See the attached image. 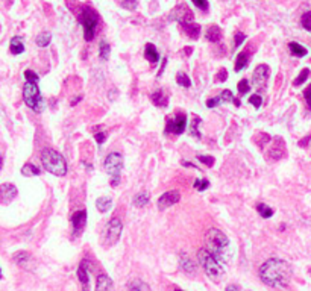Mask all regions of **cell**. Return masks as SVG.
<instances>
[{"instance_id":"obj_1","label":"cell","mask_w":311,"mask_h":291,"mask_svg":"<svg viewBox=\"0 0 311 291\" xmlns=\"http://www.w3.org/2000/svg\"><path fill=\"white\" fill-rule=\"evenodd\" d=\"M260 278L273 288H284L290 284L291 267L284 260L272 258L260 267Z\"/></svg>"},{"instance_id":"obj_2","label":"cell","mask_w":311,"mask_h":291,"mask_svg":"<svg viewBox=\"0 0 311 291\" xmlns=\"http://www.w3.org/2000/svg\"><path fill=\"white\" fill-rule=\"evenodd\" d=\"M198 260L208 278H211L214 282H219L223 278L225 265H226V260L223 257H217L208 249H200L198 252Z\"/></svg>"},{"instance_id":"obj_3","label":"cell","mask_w":311,"mask_h":291,"mask_svg":"<svg viewBox=\"0 0 311 291\" xmlns=\"http://www.w3.org/2000/svg\"><path fill=\"white\" fill-rule=\"evenodd\" d=\"M41 162L43 167L55 176H64L67 173V162L64 156L55 149H44L41 152Z\"/></svg>"},{"instance_id":"obj_4","label":"cell","mask_w":311,"mask_h":291,"mask_svg":"<svg viewBox=\"0 0 311 291\" xmlns=\"http://www.w3.org/2000/svg\"><path fill=\"white\" fill-rule=\"evenodd\" d=\"M205 240H206V244H208V250L217 255V257H223L225 249L229 246L228 236L219 229H210L205 235Z\"/></svg>"},{"instance_id":"obj_5","label":"cell","mask_w":311,"mask_h":291,"mask_svg":"<svg viewBox=\"0 0 311 291\" xmlns=\"http://www.w3.org/2000/svg\"><path fill=\"white\" fill-rule=\"evenodd\" d=\"M103 167H105L107 173L111 176V185L117 187L120 184V175H122V170H123V156L117 152L110 153L105 158Z\"/></svg>"},{"instance_id":"obj_6","label":"cell","mask_w":311,"mask_h":291,"mask_svg":"<svg viewBox=\"0 0 311 291\" xmlns=\"http://www.w3.org/2000/svg\"><path fill=\"white\" fill-rule=\"evenodd\" d=\"M23 99H25V103L32 109V111L41 113L44 109V102H43L40 88H38L37 84H30V82L25 84V87H23Z\"/></svg>"},{"instance_id":"obj_7","label":"cell","mask_w":311,"mask_h":291,"mask_svg":"<svg viewBox=\"0 0 311 291\" xmlns=\"http://www.w3.org/2000/svg\"><path fill=\"white\" fill-rule=\"evenodd\" d=\"M79 22L84 28L85 40L91 41L93 36H94V32H96V28H97V23H99L97 14L91 8H84L81 15H79Z\"/></svg>"},{"instance_id":"obj_8","label":"cell","mask_w":311,"mask_h":291,"mask_svg":"<svg viewBox=\"0 0 311 291\" xmlns=\"http://www.w3.org/2000/svg\"><path fill=\"white\" fill-rule=\"evenodd\" d=\"M122 231H123V225L120 222V218H117V217L111 218L107 225V229H105V243L108 246L115 244L120 238V235H122Z\"/></svg>"},{"instance_id":"obj_9","label":"cell","mask_w":311,"mask_h":291,"mask_svg":"<svg viewBox=\"0 0 311 291\" xmlns=\"http://www.w3.org/2000/svg\"><path fill=\"white\" fill-rule=\"evenodd\" d=\"M170 20H175L181 25H187V23H193V12L190 11V8L187 5H178L170 14Z\"/></svg>"},{"instance_id":"obj_10","label":"cell","mask_w":311,"mask_h":291,"mask_svg":"<svg viewBox=\"0 0 311 291\" xmlns=\"http://www.w3.org/2000/svg\"><path fill=\"white\" fill-rule=\"evenodd\" d=\"M187 127V116L185 114H176L175 118H167V126H166V134H182Z\"/></svg>"},{"instance_id":"obj_11","label":"cell","mask_w":311,"mask_h":291,"mask_svg":"<svg viewBox=\"0 0 311 291\" xmlns=\"http://www.w3.org/2000/svg\"><path fill=\"white\" fill-rule=\"evenodd\" d=\"M269 75H270V68L269 65L266 64H260L255 71H254V85L258 88V89H263L269 81Z\"/></svg>"},{"instance_id":"obj_12","label":"cell","mask_w":311,"mask_h":291,"mask_svg":"<svg viewBox=\"0 0 311 291\" xmlns=\"http://www.w3.org/2000/svg\"><path fill=\"white\" fill-rule=\"evenodd\" d=\"M181 200V193L179 191H176V190H173V191H167V193H164L160 199H158V208L161 209V211H164V209H167V208H170V206H173V205H176L178 202Z\"/></svg>"},{"instance_id":"obj_13","label":"cell","mask_w":311,"mask_h":291,"mask_svg":"<svg viewBox=\"0 0 311 291\" xmlns=\"http://www.w3.org/2000/svg\"><path fill=\"white\" fill-rule=\"evenodd\" d=\"M70 222H72L75 235H79V233L82 232V229L85 228V225H87V212L82 211V209L73 212V214H72V218H70Z\"/></svg>"},{"instance_id":"obj_14","label":"cell","mask_w":311,"mask_h":291,"mask_svg":"<svg viewBox=\"0 0 311 291\" xmlns=\"http://www.w3.org/2000/svg\"><path fill=\"white\" fill-rule=\"evenodd\" d=\"M88 261L85 260L81 262L79 268H78V278H79V282L82 284V291H88V284H90V276H88Z\"/></svg>"},{"instance_id":"obj_15","label":"cell","mask_w":311,"mask_h":291,"mask_svg":"<svg viewBox=\"0 0 311 291\" xmlns=\"http://www.w3.org/2000/svg\"><path fill=\"white\" fill-rule=\"evenodd\" d=\"M17 196V188L11 184H3L0 185V202L3 204H9L15 199Z\"/></svg>"},{"instance_id":"obj_16","label":"cell","mask_w":311,"mask_h":291,"mask_svg":"<svg viewBox=\"0 0 311 291\" xmlns=\"http://www.w3.org/2000/svg\"><path fill=\"white\" fill-rule=\"evenodd\" d=\"M96 291H114V284L110 276L100 275L96 282Z\"/></svg>"},{"instance_id":"obj_17","label":"cell","mask_w":311,"mask_h":291,"mask_svg":"<svg viewBox=\"0 0 311 291\" xmlns=\"http://www.w3.org/2000/svg\"><path fill=\"white\" fill-rule=\"evenodd\" d=\"M150 100L153 105H157L160 108H166L169 105V97L164 94V91L163 89H157V91H153V93L150 94Z\"/></svg>"},{"instance_id":"obj_18","label":"cell","mask_w":311,"mask_h":291,"mask_svg":"<svg viewBox=\"0 0 311 291\" xmlns=\"http://www.w3.org/2000/svg\"><path fill=\"white\" fill-rule=\"evenodd\" d=\"M179 262H181V268H182L185 273H188V275H195V273H196L195 262H193L192 260H190L188 255L182 253V255H181V258H179Z\"/></svg>"},{"instance_id":"obj_19","label":"cell","mask_w":311,"mask_h":291,"mask_svg":"<svg viewBox=\"0 0 311 291\" xmlns=\"http://www.w3.org/2000/svg\"><path fill=\"white\" fill-rule=\"evenodd\" d=\"M144 58H146L149 62H152V64L158 62V61H160V55H158V52H157V47H155L153 44H150V43H147L146 47H144Z\"/></svg>"},{"instance_id":"obj_20","label":"cell","mask_w":311,"mask_h":291,"mask_svg":"<svg viewBox=\"0 0 311 291\" xmlns=\"http://www.w3.org/2000/svg\"><path fill=\"white\" fill-rule=\"evenodd\" d=\"M96 208L100 212H108L113 208V199L108 196H102L96 200Z\"/></svg>"},{"instance_id":"obj_21","label":"cell","mask_w":311,"mask_h":291,"mask_svg":"<svg viewBox=\"0 0 311 291\" xmlns=\"http://www.w3.org/2000/svg\"><path fill=\"white\" fill-rule=\"evenodd\" d=\"M184 32L190 36V38H199V35H200V26L198 23H187V25H181Z\"/></svg>"},{"instance_id":"obj_22","label":"cell","mask_w":311,"mask_h":291,"mask_svg":"<svg viewBox=\"0 0 311 291\" xmlns=\"http://www.w3.org/2000/svg\"><path fill=\"white\" fill-rule=\"evenodd\" d=\"M9 50L14 55H20V53L25 52V44H23L22 36H14V38L11 40V44H9Z\"/></svg>"},{"instance_id":"obj_23","label":"cell","mask_w":311,"mask_h":291,"mask_svg":"<svg viewBox=\"0 0 311 291\" xmlns=\"http://www.w3.org/2000/svg\"><path fill=\"white\" fill-rule=\"evenodd\" d=\"M128 288H129V291H152L150 287L146 282H143L141 279H132L128 284Z\"/></svg>"},{"instance_id":"obj_24","label":"cell","mask_w":311,"mask_h":291,"mask_svg":"<svg viewBox=\"0 0 311 291\" xmlns=\"http://www.w3.org/2000/svg\"><path fill=\"white\" fill-rule=\"evenodd\" d=\"M222 29L220 28H217V26H211V28H208V30H206V38H208V41H211V43H217V41H220L222 40Z\"/></svg>"},{"instance_id":"obj_25","label":"cell","mask_w":311,"mask_h":291,"mask_svg":"<svg viewBox=\"0 0 311 291\" xmlns=\"http://www.w3.org/2000/svg\"><path fill=\"white\" fill-rule=\"evenodd\" d=\"M149 200H150V196H149V193H146V191H141V193H138L135 197H134V205L135 206H138V208H143V206H146L147 204H149Z\"/></svg>"},{"instance_id":"obj_26","label":"cell","mask_w":311,"mask_h":291,"mask_svg":"<svg viewBox=\"0 0 311 291\" xmlns=\"http://www.w3.org/2000/svg\"><path fill=\"white\" fill-rule=\"evenodd\" d=\"M288 49H290V53L293 55V57H298V58H302L307 55V49L304 46H301L299 43H290L288 44Z\"/></svg>"},{"instance_id":"obj_27","label":"cell","mask_w":311,"mask_h":291,"mask_svg":"<svg viewBox=\"0 0 311 291\" xmlns=\"http://www.w3.org/2000/svg\"><path fill=\"white\" fill-rule=\"evenodd\" d=\"M14 261L22 267H26L30 261V255L28 252H17L14 255Z\"/></svg>"},{"instance_id":"obj_28","label":"cell","mask_w":311,"mask_h":291,"mask_svg":"<svg viewBox=\"0 0 311 291\" xmlns=\"http://www.w3.org/2000/svg\"><path fill=\"white\" fill-rule=\"evenodd\" d=\"M248 53L245 52H241L238 57H237V61H235V71H241V70H245L248 67Z\"/></svg>"},{"instance_id":"obj_29","label":"cell","mask_w":311,"mask_h":291,"mask_svg":"<svg viewBox=\"0 0 311 291\" xmlns=\"http://www.w3.org/2000/svg\"><path fill=\"white\" fill-rule=\"evenodd\" d=\"M110 53H111V47L110 44L105 41V40H102L100 44H99V57L103 59V61H107L110 58Z\"/></svg>"},{"instance_id":"obj_30","label":"cell","mask_w":311,"mask_h":291,"mask_svg":"<svg viewBox=\"0 0 311 291\" xmlns=\"http://www.w3.org/2000/svg\"><path fill=\"white\" fill-rule=\"evenodd\" d=\"M40 173H41V170L33 166V164H26V166H23V169H22L23 176H38Z\"/></svg>"},{"instance_id":"obj_31","label":"cell","mask_w":311,"mask_h":291,"mask_svg":"<svg viewBox=\"0 0 311 291\" xmlns=\"http://www.w3.org/2000/svg\"><path fill=\"white\" fill-rule=\"evenodd\" d=\"M50 40H52V35L49 32H43L37 36L35 43H37L38 47H47L50 44Z\"/></svg>"},{"instance_id":"obj_32","label":"cell","mask_w":311,"mask_h":291,"mask_svg":"<svg viewBox=\"0 0 311 291\" xmlns=\"http://www.w3.org/2000/svg\"><path fill=\"white\" fill-rule=\"evenodd\" d=\"M256 211H258V214H260L263 218H270L273 215V209L270 206L264 205V204H258L256 205Z\"/></svg>"},{"instance_id":"obj_33","label":"cell","mask_w":311,"mask_h":291,"mask_svg":"<svg viewBox=\"0 0 311 291\" xmlns=\"http://www.w3.org/2000/svg\"><path fill=\"white\" fill-rule=\"evenodd\" d=\"M199 124H200V118L198 116H195L192 124H190V134H192V137H195V138H200V134H199V129H198Z\"/></svg>"},{"instance_id":"obj_34","label":"cell","mask_w":311,"mask_h":291,"mask_svg":"<svg viewBox=\"0 0 311 291\" xmlns=\"http://www.w3.org/2000/svg\"><path fill=\"white\" fill-rule=\"evenodd\" d=\"M308 76H310V70L308 68H304L301 73H299V76L295 79V82H293V85L295 87H299V85H302L307 79H308Z\"/></svg>"},{"instance_id":"obj_35","label":"cell","mask_w":311,"mask_h":291,"mask_svg":"<svg viewBox=\"0 0 311 291\" xmlns=\"http://www.w3.org/2000/svg\"><path fill=\"white\" fill-rule=\"evenodd\" d=\"M176 82H178L179 85L185 87V88H188L190 85H192V81H190V78L185 75V73H182V71L176 75Z\"/></svg>"},{"instance_id":"obj_36","label":"cell","mask_w":311,"mask_h":291,"mask_svg":"<svg viewBox=\"0 0 311 291\" xmlns=\"http://www.w3.org/2000/svg\"><path fill=\"white\" fill-rule=\"evenodd\" d=\"M301 25H302L304 29H307V30L311 32V11H308V12H305V14L302 15V18H301Z\"/></svg>"},{"instance_id":"obj_37","label":"cell","mask_w":311,"mask_h":291,"mask_svg":"<svg viewBox=\"0 0 311 291\" xmlns=\"http://www.w3.org/2000/svg\"><path fill=\"white\" fill-rule=\"evenodd\" d=\"M25 78H26V82H30V84H38L40 78L35 71H32V70H26L25 71Z\"/></svg>"},{"instance_id":"obj_38","label":"cell","mask_w":311,"mask_h":291,"mask_svg":"<svg viewBox=\"0 0 311 291\" xmlns=\"http://www.w3.org/2000/svg\"><path fill=\"white\" fill-rule=\"evenodd\" d=\"M237 88H238V93H240V94H246V93H249L251 85H249L248 79H241V81L238 82Z\"/></svg>"},{"instance_id":"obj_39","label":"cell","mask_w":311,"mask_h":291,"mask_svg":"<svg viewBox=\"0 0 311 291\" xmlns=\"http://www.w3.org/2000/svg\"><path fill=\"white\" fill-rule=\"evenodd\" d=\"M193 185H195V188H196L198 191H203V190H206V188L210 187V182L206 180V179H202V180L196 179V180L193 182Z\"/></svg>"},{"instance_id":"obj_40","label":"cell","mask_w":311,"mask_h":291,"mask_svg":"<svg viewBox=\"0 0 311 291\" xmlns=\"http://www.w3.org/2000/svg\"><path fill=\"white\" fill-rule=\"evenodd\" d=\"M120 5H122L125 9H128V11H135L137 6H138V2H137V0H122Z\"/></svg>"},{"instance_id":"obj_41","label":"cell","mask_w":311,"mask_h":291,"mask_svg":"<svg viewBox=\"0 0 311 291\" xmlns=\"http://www.w3.org/2000/svg\"><path fill=\"white\" fill-rule=\"evenodd\" d=\"M198 159H199L202 164H205L206 167H213V166H214V158L210 156V155H199Z\"/></svg>"},{"instance_id":"obj_42","label":"cell","mask_w":311,"mask_h":291,"mask_svg":"<svg viewBox=\"0 0 311 291\" xmlns=\"http://www.w3.org/2000/svg\"><path fill=\"white\" fill-rule=\"evenodd\" d=\"M220 99H222V102H234V96L229 89H223L220 94Z\"/></svg>"},{"instance_id":"obj_43","label":"cell","mask_w":311,"mask_h":291,"mask_svg":"<svg viewBox=\"0 0 311 291\" xmlns=\"http://www.w3.org/2000/svg\"><path fill=\"white\" fill-rule=\"evenodd\" d=\"M249 102H251V105H254L255 108H261L263 99H261V96H258V94H254V96H251Z\"/></svg>"},{"instance_id":"obj_44","label":"cell","mask_w":311,"mask_h":291,"mask_svg":"<svg viewBox=\"0 0 311 291\" xmlns=\"http://www.w3.org/2000/svg\"><path fill=\"white\" fill-rule=\"evenodd\" d=\"M193 3L199 8V9H202V11H208V2H206V0H193Z\"/></svg>"},{"instance_id":"obj_45","label":"cell","mask_w":311,"mask_h":291,"mask_svg":"<svg viewBox=\"0 0 311 291\" xmlns=\"http://www.w3.org/2000/svg\"><path fill=\"white\" fill-rule=\"evenodd\" d=\"M304 97H305V102H307L308 108L311 109V85H308V88L304 91Z\"/></svg>"},{"instance_id":"obj_46","label":"cell","mask_w":311,"mask_h":291,"mask_svg":"<svg viewBox=\"0 0 311 291\" xmlns=\"http://www.w3.org/2000/svg\"><path fill=\"white\" fill-rule=\"evenodd\" d=\"M226 78H228L226 70H225V68H220L219 75L216 76V81H219V82H225V81H226Z\"/></svg>"},{"instance_id":"obj_47","label":"cell","mask_w":311,"mask_h":291,"mask_svg":"<svg viewBox=\"0 0 311 291\" xmlns=\"http://www.w3.org/2000/svg\"><path fill=\"white\" fill-rule=\"evenodd\" d=\"M220 103H223L222 99L220 97H214V99H210L208 102H206V106H208V108H214V106H217Z\"/></svg>"},{"instance_id":"obj_48","label":"cell","mask_w":311,"mask_h":291,"mask_svg":"<svg viewBox=\"0 0 311 291\" xmlns=\"http://www.w3.org/2000/svg\"><path fill=\"white\" fill-rule=\"evenodd\" d=\"M94 138H96V141L99 144H103V143H105V140H107V134L105 132H97V134H94Z\"/></svg>"},{"instance_id":"obj_49","label":"cell","mask_w":311,"mask_h":291,"mask_svg":"<svg viewBox=\"0 0 311 291\" xmlns=\"http://www.w3.org/2000/svg\"><path fill=\"white\" fill-rule=\"evenodd\" d=\"M246 40V35L245 33H237L235 35V47H240V44Z\"/></svg>"},{"instance_id":"obj_50","label":"cell","mask_w":311,"mask_h":291,"mask_svg":"<svg viewBox=\"0 0 311 291\" xmlns=\"http://www.w3.org/2000/svg\"><path fill=\"white\" fill-rule=\"evenodd\" d=\"M117 94H118V91H117V89H111V91H110V94H108V96H110V100H115V96H117Z\"/></svg>"},{"instance_id":"obj_51","label":"cell","mask_w":311,"mask_h":291,"mask_svg":"<svg viewBox=\"0 0 311 291\" xmlns=\"http://www.w3.org/2000/svg\"><path fill=\"white\" fill-rule=\"evenodd\" d=\"M182 166H185V167H193V170H199L193 162H187V161H182Z\"/></svg>"},{"instance_id":"obj_52","label":"cell","mask_w":311,"mask_h":291,"mask_svg":"<svg viewBox=\"0 0 311 291\" xmlns=\"http://www.w3.org/2000/svg\"><path fill=\"white\" fill-rule=\"evenodd\" d=\"M310 140H311V137L308 135L307 138H304V140H301V141H299V146H301V147H305V144H307V143H308Z\"/></svg>"},{"instance_id":"obj_53","label":"cell","mask_w":311,"mask_h":291,"mask_svg":"<svg viewBox=\"0 0 311 291\" xmlns=\"http://www.w3.org/2000/svg\"><path fill=\"white\" fill-rule=\"evenodd\" d=\"M240 288H238V285H229V287H226V290L225 291H238Z\"/></svg>"},{"instance_id":"obj_54","label":"cell","mask_w":311,"mask_h":291,"mask_svg":"<svg viewBox=\"0 0 311 291\" xmlns=\"http://www.w3.org/2000/svg\"><path fill=\"white\" fill-rule=\"evenodd\" d=\"M81 100H82V96H78V97H76V99H75V100L72 102V105L75 106V105H76V103H79Z\"/></svg>"},{"instance_id":"obj_55","label":"cell","mask_w":311,"mask_h":291,"mask_svg":"<svg viewBox=\"0 0 311 291\" xmlns=\"http://www.w3.org/2000/svg\"><path fill=\"white\" fill-rule=\"evenodd\" d=\"M185 53H187V55L192 53V47H185Z\"/></svg>"},{"instance_id":"obj_56","label":"cell","mask_w":311,"mask_h":291,"mask_svg":"<svg viewBox=\"0 0 311 291\" xmlns=\"http://www.w3.org/2000/svg\"><path fill=\"white\" fill-rule=\"evenodd\" d=\"M234 103H235V106H240V100L238 99H234Z\"/></svg>"},{"instance_id":"obj_57","label":"cell","mask_w":311,"mask_h":291,"mask_svg":"<svg viewBox=\"0 0 311 291\" xmlns=\"http://www.w3.org/2000/svg\"><path fill=\"white\" fill-rule=\"evenodd\" d=\"M2 164H3V158H2V155H0V169H2Z\"/></svg>"},{"instance_id":"obj_58","label":"cell","mask_w":311,"mask_h":291,"mask_svg":"<svg viewBox=\"0 0 311 291\" xmlns=\"http://www.w3.org/2000/svg\"><path fill=\"white\" fill-rule=\"evenodd\" d=\"M0 276H2V271H0Z\"/></svg>"},{"instance_id":"obj_59","label":"cell","mask_w":311,"mask_h":291,"mask_svg":"<svg viewBox=\"0 0 311 291\" xmlns=\"http://www.w3.org/2000/svg\"><path fill=\"white\" fill-rule=\"evenodd\" d=\"M176 291H182V290H176Z\"/></svg>"}]
</instances>
